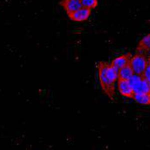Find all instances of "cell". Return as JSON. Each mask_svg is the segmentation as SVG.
<instances>
[{
	"mask_svg": "<svg viewBox=\"0 0 150 150\" xmlns=\"http://www.w3.org/2000/svg\"><path fill=\"white\" fill-rule=\"evenodd\" d=\"M77 1H80V0H77Z\"/></svg>",
	"mask_w": 150,
	"mask_h": 150,
	"instance_id": "5bb4252c",
	"label": "cell"
},
{
	"mask_svg": "<svg viewBox=\"0 0 150 150\" xmlns=\"http://www.w3.org/2000/svg\"><path fill=\"white\" fill-rule=\"evenodd\" d=\"M82 7L90 9H94L98 6V0H80Z\"/></svg>",
	"mask_w": 150,
	"mask_h": 150,
	"instance_id": "8fae6325",
	"label": "cell"
},
{
	"mask_svg": "<svg viewBox=\"0 0 150 150\" xmlns=\"http://www.w3.org/2000/svg\"><path fill=\"white\" fill-rule=\"evenodd\" d=\"M118 89L120 94L127 98H133L135 95V92L130 85L128 80L117 79Z\"/></svg>",
	"mask_w": 150,
	"mask_h": 150,
	"instance_id": "5b68a950",
	"label": "cell"
},
{
	"mask_svg": "<svg viewBox=\"0 0 150 150\" xmlns=\"http://www.w3.org/2000/svg\"><path fill=\"white\" fill-rule=\"evenodd\" d=\"M148 63V61L146 56L143 53L138 52L132 56L129 64L135 74L142 76Z\"/></svg>",
	"mask_w": 150,
	"mask_h": 150,
	"instance_id": "7a4b0ae2",
	"label": "cell"
},
{
	"mask_svg": "<svg viewBox=\"0 0 150 150\" xmlns=\"http://www.w3.org/2000/svg\"><path fill=\"white\" fill-rule=\"evenodd\" d=\"M60 5L66 12L67 15L82 7L80 1L77 0H62L60 2Z\"/></svg>",
	"mask_w": 150,
	"mask_h": 150,
	"instance_id": "52a82bcc",
	"label": "cell"
},
{
	"mask_svg": "<svg viewBox=\"0 0 150 150\" xmlns=\"http://www.w3.org/2000/svg\"><path fill=\"white\" fill-rule=\"evenodd\" d=\"M134 74V73L129 66V64L125 66L118 71V79L129 80L131 77Z\"/></svg>",
	"mask_w": 150,
	"mask_h": 150,
	"instance_id": "9c48e42d",
	"label": "cell"
},
{
	"mask_svg": "<svg viewBox=\"0 0 150 150\" xmlns=\"http://www.w3.org/2000/svg\"><path fill=\"white\" fill-rule=\"evenodd\" d=\"M138 52L143 53V52H150V33L144 36L139 40L137 46Z\"/></svg>",
	"mask_w": 150,
	"mask_h": 150,
	"instance_id": "ba28073f",
	"label": "cell"
},
{
	"mask_svg": "<svg viewBox=\"0 0 150 150\" xmlns=\"http://www.w3.org/2000/svg\"><path fill=\"white\" fill-rule=\"evenodd\" d=\"M142 77L148 81L150 83V63L148 62L145 70L142 75Z\"/></svg>",
	"mask_w": 150,
	"mask_h": 150,
	"instance_id": "7c38bea8",
	"label": "cell"
},
{
	"mask_svg": "<svg viewBox=\"0 0 150 150\" xmlns=\"http://www.w3.org/2000/svg\"><path fill=\"white\" fill-rule=\"evenodd\" d=\"M133 99L140 104L150 105V92L145 93H135Z\"/></svg>",
	"mask_w": 150,
	"mask_h": 150,
	"instance_id": "30bf717a",
	"label": "cell"
},
{
	"mask_svg": "<svg viewBox=\"0 0 150 150\" xmlns=\"http://www.w3.org/2000/svg\"><path fill=\"white\" fill-rule=\"evenodd\" d=\"M91 13V9L84 7H81L76 11L67 14V16L70 20L74 22H82L87 21Z\"/></svg>",
	"mask_w": 150,
	"mask_h": 150,
	"instance_id": "277c9868",
	"label": "cell"
},
{
	"mask_svg": "<svg viewBox=\"0 0 150 150\" xmlns=\"http://www.w3.org/2000/svg\"><path fill=\"white\" fill-rule=\"evenodd\" d=\"M132 56V55L131 53H127L113 59L110 64L118 70L122 67L129 64Z\"/></svg>",
	"mask_w": 150,
	"mask_h": 150,
	"instance_id": "8992f818",
	"label": "cell"
},
{
	"mask_svg": "<svg viewBox=\"0 0 150 150\" xmlns=\"http://www.w3.org/2000/svg\"><path fill=\"white\" fill-rule=\"evenodd\" d=\"M135 93H145L150 92V83L142 76L134 74L128 80Z\"/></svg>",
	"mask_w": 150,
	"mask_h": 150,
	"instance_id": "3957f363",
	"label": "cell"
},
{
	"mask_svg": "<svg viewBox=\"0 0 150 150\" xmlns=\"http://www.w3.org/2000/svg\"><path fill=\"white\" fill-rule=\"evenodd\" d=\"M148 61L149 63H150V55L149 56V57H148Z\"/></svg>",
	"mask_w": 150,
	"mask_h": 150,
	"instance_id": "4fadbf2b",
	"label": "cell"
},
{
	"mask_svg": "<svg viewBox=\"0 0 150 150\" xmlns=\"http://www.w3.org/2000/svg\"><path fill=\"white\" fill-rule=\"evenodd\" d=\"M98 76L101 88L104 93L111 100L115 95V83L118 79V70L106 62H99L97 64Z\"/></svg>",
	"mask_w": 150,
	"mask_h": 150,
	"instance_id": "6da1fadb",
	"label": "cell"
}]
</instances>
